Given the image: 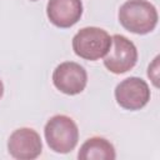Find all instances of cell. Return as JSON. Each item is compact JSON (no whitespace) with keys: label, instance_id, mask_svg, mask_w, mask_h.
<instances>
[{"label":"cell","instance_id":"6da1fadb","mask_svg":"<svg viewBox=\"0 0 160 160\" xmlns=\"http://www.w3.org/2000/svg\"><path fill=\"white\" fill-rule=\"evenodd\" d=\"M156 8L146 0H128L119 9L121 26L134 34L145 35L151 32L158 24Z\"/></svg>","mask_w":160,"mask_h":160},{"label":"cell","instance_id":"7a4b0ae2","mask_svg":"<svg viewBox=\"0 0 160 160\" xmlns=\"http://www.w3.org/2000/svg\"><path fill=\"white\" fill-rule=\"evenodd\" d=\"M49 148L59 154H68L75 149L79 140V129L75 121L66 115H55L48 120L44 129Z\"/></svg>","mask_w":160,"mask_h":160},{"label":"cell","instance_id":"3957f363","mask_svg":"<svg viewBox=\"0 0 160 160\" xmlns=\"http://www.w3.org/2000/svg\"><path fill=\"white\" fill-rule=\"evenodd\" d=\"M111 46V36L100 28L88 26L79 30L72 38L74 52L85 60L95 61L104 58Z\"/></svg>","mask_w":160,"mask_h":160},{"label":"cell","instance_id":"277c9868","mask_svg":"<svg viewBox=\"0 0 160 160\" xmlns=\"http://www.w3.org/2000/svg\"><path fill=\"white\" fill-rule=\"evenodd\" d=\"M138 61V50L131 40L124 35L111 36V46L104 59L105 68L112 74H124L131 70Z\"/></svg>","mask_w":160,"mask_h":160},{"label":"cell","instance_id":"5b68a950","mask_svg":"<svg viewBox=\"0 0 160 160\" xmlns=\"http://www.w3.org/2000/svg\"><path fill=\"white\" fill-rule=\"evenodd\" d=\"M116 102L126 110H140L150 100V89L145 80L130 76L119 82L115 88Z\"/></svg>","mask_w":160,"mask_h":160},{"label":"cell","instance_id":"8992f818","mask_svg":"<svg viewBox=\"0 0 160 160\" xmlns=\"http://www.w3.org/2000/svg\"><path fill=\"white\" fill-rule=\"evenodd\" d=\"M88 82L86 70L78 62L65 61L58 65L52 72L54 86L66 95L80 94Z\"/></svg>","mask_w":160,"mask_h":160},{"label":"cell","instance_id":"52a82bcc","mask_svg":"<svg viewBox=\"0 0 160 160\" xmlns=\"http://www.w3.org/2000/svg\"><path fill=\"white\" fill-rule=\"evenodd\" d=\"M9 154L19 160L36 159L42 151L40 135L31 128H20L11 132L8 140Z\"/></svg>","mask_w":160,"mask_h":160},{"label":"cell","instance_id":"ba28073f","mask_svg":"<svg viewBox=\"0 0 160 160\" xmlns=\"http://www.w3.org/2000/svg\"><path fill=\"white\" fill-rule=\"evenodd\" d=\"M46 15L58 28L68 29L75 25L82 15L81 0H49Z\"/></svg>","mask_w":160,"mask_h":160},{"label":"cell","instance_id":"9c48e42d","mask_svg":"<svg viewBox=\"0 0 160 160\" xmlns=\"http://www.w3.org/2000/svg\"><path fill=\"white\" fill-rule=\"evenodd\" d=\"M115 158L116 152L112 144L100 136L88 139L78 152L79 160H114Z\"/></svg>","mask_w":160,"mask_h":160},{"label":"cell","instance_id":"30bf717a","mask_svg":"<svg viewBox=\"0 0 160 160\" xmlns=\"http://www.w3.org/2000/svg\"><path fill=\"white\" fill-rule=\"evenodd\" d=\"M2 94H4V84H2V81L0 80V99L2 98Z\"/></svg>","mask_w":160,"mask_h":160},{"label":"cell","instance_id":"8fae6325","mask_svg":"<svg viewBox=\"0 0 160 160\" xmlns=\"http://www.w3.org/2000/svg\"><path fill=\"white\" fill-rule=\"evenodd\" d=\"M31 1H36V0H31Z\"/></svg>","mask_w":160,"mask_h":160}]
</instances>
